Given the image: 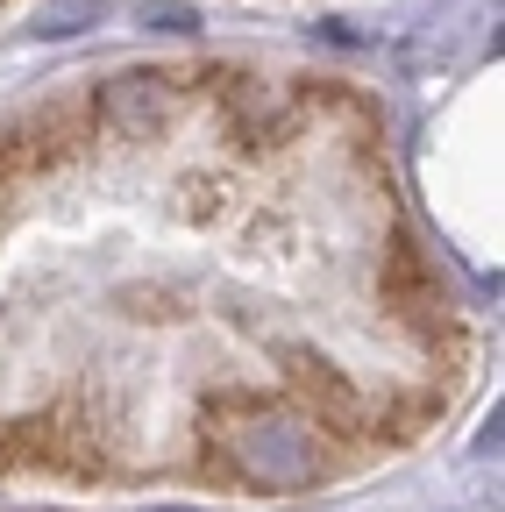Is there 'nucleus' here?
Returning <instances> with one entry per match:
<instances>
[{
  "instance_id": "obj_1",
  "label": "nucleus",
  "mask_w": 505,
  "mask_h": 512,
  "mask_svg": "<svg viewBox=\"0 0 505 512\" xmlns=\"http://www.w3.org/2000/svg\"><path fill=\"white\" fill-rule=\"evenodd\" d=\"M370 8L0 0V477L278 498L449 420Z\"/></svg>"
}]
</instances>
